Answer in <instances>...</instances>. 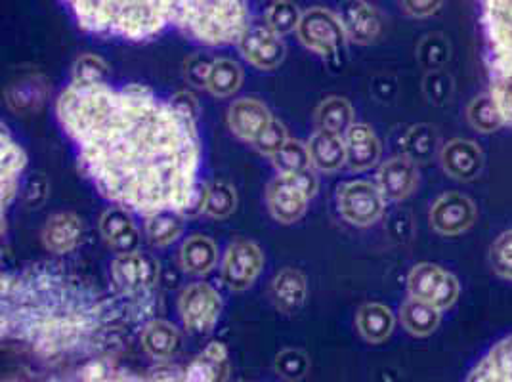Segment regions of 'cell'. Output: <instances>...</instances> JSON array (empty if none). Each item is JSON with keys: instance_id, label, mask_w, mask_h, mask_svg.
<instances>
[{"instance_id": "6da1fadb", "label": "cell", "mask_w": 512, "mask_h": 382, "mask_svg": "<svg viewBox=\"0 0 512 382\" xmlns=\"http://www.w3.org/2000/svg\"><path fill=\"white\" fill-rule=\"evenodd\" d=\"M58 119L100 193L130 213H184L199 172L195 119L159 100L148 86L71 83Z\"/></svg>"}, {"instance_id": "7a4b0ae2", "label": "cell", "mask_w": 512, "mask_h": 382, "mask_svg": "<svg viewBox=\"0 0 512 382\" xmlns=\"http://www.w3.org/2000/svg\"><path fill=\"white\" fill-rule=\"evenodd\" d=\"M56 268L43 264L2 277V329L31 340L46 354L75 346L100 314L98 297L81 279Z\"/></svg>"}, {"instance_id": "3957f363", "label": "cell", "mask_w": 512, "mask_h": 382, "mask_svg": "<svg viewBox=\"0 0 512 382\" xmlns=\"http://www.w3.org/2000/svg\"><path fill=\"white\" fill-rule=\"evenodd\" d=\"M79 25L94 35L146 41L178 20L188 0H64Z\"/></svg>"}, {"instance_id": "277c9868", "label": "cell", "mask_w": 512, "mask_h": 382, "mask_svg": "<svg viewBox=\"0 0 512 382\" xmlns=\"http://www.w3.org/2000/svg\"><path fill=\"white\" fill-rule=\"evenodd\" d=\"M490 94L512 125V0H478Z\"/></svg>"}, {"instance_id": "5b68a950", "label": "cell", "mask_w": 512, "mask_h": 382, "mask_svg": "<svg viewBox=\"0 0 512 382\" xmlns=\"http://www.w3.org/2000/svg\"><path fill=\"white\" fill-rule=\"evenodd\" d=\"M176 25L197 43L232 44L249 27L245 0H188Z\"/></svg>"}, {"instance_id": "8992f818", "label": "cell", "mask_w": 512, "mask_h": 382, "mask_svg": "<svg viewBox=\"0 0 512 382\" xmlns=\"http://www.w3.org/2000/svg\"><path fill=\"white\" fill-rule=\"evenodd\" d=\"M318 191V178L312 170L297 174H278L266 190V201L272 216L281 224H293L308 209V201Z\"/></svg>"}, {"instance_id": "52a82bcc", "label": "cell", "mask_w": 512, "mask_h": 382, "mask_svg": "<svg viewBox=\"0 0 512 382\" xmlns=\"http://www.w3.org/2000/svg\"><path fill=\"white\" fill-rule=\"evenodd\" d=\"M300 43L327 62H339L346 46V33L339 16L316 6L302 14L297 27Z\"/></svg>"}, {"instance_id": "ba28073f", "label": "cell", "mask_w": 512, "mask_h": 382, "mask_svg": "<svg viewBox=\"0 0 512 382\" xmlns=\"http://www.w3.org/2000/svg\"><path fill=\"white\" fill-rule=\"evenodd\" d=\"M407 291H409V297L427 302L430 306L438 308L440 312H444L457 302L461 285L457 277L448 270L430 262H423L409 272Z\"/></svg>"}, {"instance_id": "9c48e42d", "label": "cell", "mask_w": 512, "mask_h": 382, "mask_svg": "<svg viewBox=\"0 0 512 382\" xmlns=\"http://www.w3.org/2000/svg\"><path fill=\"white\" fill-rule=\"evenodd\" d=\"M178 310L184 325L190 331L209 333L220 318L222 298L209 283H192L182 291Z\"/></svg>"}, {"instance_id": "30bf717a", "label": "cell", "mask_w": 512, "mask_h": 382, "mask_svg": "<svg viewBox=\"0 0 512 382\" xmlns=\"http://www.w3.org/2000/svg\"><path fill=\"white\" fill-rule=\"evenodd\" d=\"M339 211L352 226H371L383 216V193L371 182H348L339 190Z\"/></svg>"}, {"instance_id": "8fae6325", "label": "cell", "mask_w": 512, "mask_h": 382, "mask_svg": "<svg viewBox=\"0 0 512 382\" xmlns=\"http://www.w3.org/2000/svg\"><path fill=\"white\" fill-rule=\"evenodd\" d=\"M111 276L125 295L142 298V295H148L157 283L159 264L148 253L132 251L113 260Z\"/></svg>"}, {"instance_id": "7c38bea8", "label": "cell", "mask_w": 512, "mask_h": 382, "mask_svg": "<svg viewBox=\"0 0 512 382\" xmlns=\"http://www.w3.org/2000/svg\"><path fill=\"white\" fill-rule=\"evenodd\" d=\"M264 266V255L253 241H234L222 260V279L232 291L249 289L260 276Z\"/></svg>"}, {"instance_id": "4fadbf2b", "label": "cell", "mask_w": 512, "mask_h": 382, "mask_svg": "<svg viewBox=\"0 0 512 382\" xmlns=\"http://www.w3.org/2000/svg\"><path fill=\"white\" fill-rule=\"evenodd\" d=\"M474 201L457 191L440 195L430 209V226L442 235H461L476 222Z\"/></svg>"}, {"instance_id": "5bb4252c", "label": "cell", "mask_w": 512, "mask_h": 382, "mask_svg": "<svg viewBox=\"0 0 512 382\" xmlns=\"http://www.w3.org/2000/svg\"><path fill=\"white\" fill-rule=\"evenodd\" d=\"M239 52L258 69H276L285 60V44L266 22L249 23L239 39Z\"/></svg>"}, {"instance_id": "9a60e30c", "label": "cell", "mask_w": 512, "mask_h": 382, "mask_svg": "<svg viewBox=\"0 0 512 382\" xmlns=\"http://www.w3.org/2000/svg\"><path fill=\"white\" fill-rule=\"evenodd\" d=\"M339 20L346 39L356 44L375 43L381 35V18L377 10L365 0H342Z\"/></svg>"}, {"instance_id": "2e32d148", "label": "cell", "mask_w": 512, "mask_h": 382, "mask_svg": "<svg viewBox=\"0 0 512 382\" xmlns=\"http://www.w3.org/2000/svg\"><path fill=\"white\" fill-rule=\"evenodd\" d=\"M440 163L453 180L472 182L484 170V153L476 142L455 138L440 151Z\"/></svg>"}, {"instance_id": "e0dca14e", "label": "cell", "mask_w": 512, "mask_h": 382, "mask_svg": "<svg viewBox=\"0 0 512 382\" xmlns=\"http://www.w3.org/2000/svg\"><path fill=\"white\" fill-rule=\"evenodd\" d=\"M377 180L384 199L402 201L409 197L419 184L417 163H413L406 155L392 157L381 165Z\"/></svg>"}, {"instance_id": "ac0fdd59", "label": "cell", "mask_w": 512, "mask_h": 382, "mask_svg": "<svg viewBox=\"0 0 512 382\" xmlns=\"http://www.w3.org/2000/svg\"><path fill=\"white\" fill-rule=\"evenodd\" d=\"M272 123V115L268 107L253 98H241L228 111V125L235 136L243 142H253Z\"/></svg>"}, {"instance_id": "d6986e66", "label": "cell", "mask_w": 512, "mask_h": 382, "mask_svg": "<svg viewBox=\"0 0 512 382\" xmlns=\"http://www.w3.org/2000/svg\"><path fill=\"white\" fill-rule=\"evenodd\" d=\"M346 165L352 170H367L381 159V142L371 127L354 123L344 134Z\"/></svg>"}, {"instance_id": "ffe728a7", "label": "cell", "mask_w": 512, "mask_h": 382, "mask_svg": "<svg viewBox=\"0 0 512 382\" xmlns=\"http://www.w3.org/2000/svg\"><path fill=\"white\" fill-rule=\"evenodd\" d=\"M0 159H2V186H0L2 201H0V205H2V213H4L18 193L20 176L27 165L25 151L12 140V136L8 134L4 125L0 132Z\"/></svg>"}, {"instance_id": "44dd1931", "label": "cell", "mask_w": 512, "mask_h": 382, "mask_svg": "<svg viewBox=\"0 0 512 382\" xmlns=\"http://www.w3.org/2000/svg\"><path fill=\"white\" fill-rule=\"evenodd\" d=\"M100 232L107 243L121 255L138 251L140 234L130 216V211L123 207H111L100 218Z\"/></svg>"}, {"instance_id": "7402d4cb", "label": "cell", "mask_w": 512, "mask_h": 382, "mask_svg": "<svg viewBox=\"0 0 512 382\" xmlns=\"http://www.w3.org/2000/svg\"><path fill=\"white\" fill-rule=\"evenodd\" d=\"M81 239H83V222L77 214H54L48 218L44 226L43 243L50 253L67 255L77 249Z\"/></svg>"}, {"instance_id": "603a6c76", "label": "cell", "mask_w": 512, "mask_h": 382, "mask_svg": "<svg viewBox=\"0 0 512 382\" xmlns=\"http://www.w3.org/2000/svg\"><path fill=\"white\" fill-rule=\"evenodd\" d=\"M467 382H512V335L499 340L472 367Z\"/></svg>"}, {"instance_id": "cb8c5ba5", "label": "cell", "mask_w": 512, "mask_h": 382, "mask_svg": "<svg viewBox=\"0 0 512 382\" xmlns=\"http://www.w3.org/2000/svg\"><path fill=\"white\" fill-rule=\"evenodd\" d=\"M308 151L312 167L321 172H335L346 165L344 136L337 132L318 128V132L308 142Z\"/></svg>"}, {"instance_id": "d4e9b609", "label": "cell", "mask_w": 512, "mask_h": 382, "mask_svg": "<svg viewBox=\"0 0 512 382\" xmlns=\"http://www.w3.org/2000/svg\"><path fill=\"white\" fill-rule=\"evenodd\" d=\"M306 277L295 268H285L272 283V298L283 314H295L299 312L306 300Z\"/></svg>"}, {"instance_id": "484cf974", "label": "cell", "mask_w": 512, "mask_h": 382, "mask_svg": "<svg viewBox=\"0 0 512 382\" xmlns=\"http://www.w3.org/2000/svg\"><path fill=\"white\" fill-rule=\"evenodd\" d=\"M218 260V251L213 239L205 235H192L180 249L182 268L193 276H205L213 270Z\"/></svg>"}, {"instance_id": "4316f807", "label": "cell", "mask_w": 512, "mask_h": 382, "mask_svg": "<svg viewBox=\"0 0 512 382\" xmlns=\"http://www.w3.org/2000/svg\"><path fill=\"white\" fill-rule=\"evenodd\" d=\"M394 323H396V319H394L392 310L379 302L365 304L356 316V325H358L363 339L369 340L373 344H379L388 339L392 335Z\"/></svg>"}, {"instance_id": "83f0119b", "label": "cell", "mask_w": 512, "mask_h": 382, "mask_svg": "<svg viewBox=\"0 0 512 382\" xmlns=\"http://www.w3.org/2000/svg\"><path fill=\"white\" fill-rule=\"evenodd\" d=\"M400 319L407 333L415 337H428L438 329L442 312L427 302L409 297L400 308Z\"/></svg>"}, {"instance_id": "f1b7e54d", "label": "cell", "mask_w": 512, "mask_h": 382, "mask_svg": "<svg viewBox=\"0 0 512 382\" xmlns=\"http://www.w3.org/2000/svg\"><path fill=\"white\" fill-rule=\"evenodd\" d=\"M142 344L153 358L167 360L180 346V333L171 323L157 319L146 325L142 333Z\"/></svg>"}, {"instance_id": "f546056e", "label": "cell", "mask_w": 512, "mask_h": 382, "mask_svg": "<svg viewBox=\"0 0 512 382\" xmlns=\"http://www.w3.org/2000/svg\"><path fill=\"white\" fill-rule=\"evenodd\" d=\"M402 146H404V155L413 163H428L438 151L440 136L436 128L430 125H415L407 130Z\"/></svg>"}, {"instance_id": "4dcf8cb0", "label": "cell", "mask_w": 512, "mask_h": 382, "mask_svg": "<svg viewBox=\"0 0 512 382\" xmlns=\"http://www.w3.org/2000/svg\"><path fill=\"white\" fill-rule=\"evenodd\" d=\"M316 125L321 130H331L337 134H346V130L354 125V109L348 100L331 96L321 102L316 111Z\"/></svg>"}, {"instance_id": "1f68e13d", "label": "cell", "mask_w": 512, "mask_h": 382, "mask_svg": "<svg viewBox=\"0 0 512 382\" xmlns=\"http://www.w3.org/2000/svg\"><path fill=\"white\" fill-rule=\"evenodd\" d=\"M467 119H469L470 127L482 134H491L497 132L499 128L505 127L507 121L501 115L499 107L495 104L493 96L490 92L476 96L469 107H467Z\"/></svg>"}, {"instance_id": "d6a6232c", "label": "cell", "mask_w": 512, "mask_h": 382, "mask_svg": "<svg viewBox=\"0 0 512 382\" xmlns=\"http://www.w3.org/2000/svg\"><path fill=\"white\" fill-rule=\"evenodd\" d=\"M184 214L178 211H161L146 218V234L157 247H167L184 232Z\"/></svg>"}, {"instance_id": "836d02e7", "label": "cell", "mask_w": 512, "mask_h": 382, "mask_svg": "<svg viewBox=\"0 0 512 382\" xmlns=\"http://www.w3.org/2000/svg\"><path fill=\"white\" fill-rule=\"evenodd\" d=\"M241 83L243 71L234 60H214L205 88L216 98H228L239 90Z\"/></svg>"}, {"instance_id": "e575fe53", "label": "cell", "mask_w": 512, "mask_h": 382, "mask_svg": "<svg viewBox=\"0 0 512 382\" xmlns=\"http://www.w3.org/2000/svg\"><path fill=\"white\" fill-rule=\"evenodd\" d=\"M272 163L279 174H297L310 169L312 161H310L308 144L289 138L287 144L272 157Z\"/></svg>"}, {"instance_id": "d590c367", "label": "cell", "mask_w": 512, "mask_h": 382, "mask_svg": "<svg viewBox=\"0 0 512 382\" xmlns=\"http://www.w3.org/2000/svg\"><path fill=\"white\" fill-rule=\"evenodd\" d=\"M451 48L448 39L440 33L427 35L417 46V60L427 71H440L449 62Z\"/></svg>"}, {"instance_id": "8d00e7d4", "label": "cell", "mask_w": 512, "mask_h": 382, "mask_svg": "<svg viewBox=\"0 0 512 382\" xmlns=\"http://www.w3.org/2000/svg\"><path fill=\"white\" fill-rule=\"evenodd\" d=\"M300 18H302V14H300L295 2L276 0V2L270 4L268 12H266V25L281 37V35H287L291 31H297Z\"/></svg>"}, {"instance_id": "74e56055", "label": "cell", "mask_w": 512, "mask_h": 382, "mask_svg": "<svg viewBox=\"0 0 512 382\" xmlns=\"http://www.w3.org/2000/svg\"><path fill=\"white\" fill-rule=\"evenodd\" d=\"M423 92H425L430 104L446 106V104H449V100L453 98V92H455L453 77L449 75L446 69L428 71L427 77L423 81Z\"/></svg>"}, {"instance_id": "f35d334b", "label": "cell", "mask_w": 512, "mask_h": 382, "mask_svg": "<svg viewBox=\"0 0 512 382\" xmlns=\"http://www.w3.org/2000/svg\"><path fill=\"white\" fill-rule=\"evenodd\" d=\"M237 205L235 190L226 182H214L209 186V199H207V211L205 213L213 218H226L234 213Z\"/></svg>"}, {"instance_id": "ab89813d", "label": "cell", "mask_w": 512, "mask_h": 382, "mask_svg": "<svg viewBox=\"0 0 512 382\" xmlns=\"http://www.w3.org/2000/svg\"><path fill=\"white\" fill-rule=\"evenodd\" d=\"M109 67L98 56L86 54L73 65V83H106Z\"/></svg>"}, {"instance_id": "60d3db41", "label": "cell", "mask_w": 512, "mask_h": 382, "mask_svg": "<svg viewBox=\"0 0 512 382\" xmlns=\"http://www.w3.org/2000/svg\"><path fill=\"white\" fill-rule=\"evenodd\" d=\"M490 264L497 276L512 281V230L499 235L491 245Z\"/></svg>"}, {"instance_id": "b9f144b4", "label": "cell", "mask_w": 512, "mask_h": 382, "mask_svg": "<svg viewBox=\"0 0 512 382\" xmlns=\"http://www.w3.org/2000/svg\"><path fill=\"white\" fill-rule=\"evenodd\" d=\"M287 140H289L287 128L283 127L276 119H272V123L268 125V128L260 134V138L256 140L255 146L260 153L274 157L279 149L287 144Z\"/></svg>"}, {"instance_id": "7bdbcfd3", "label": "cell", "mask_w": 512, "mask_h": 382, "mask_svg": "<svg viewBox=\"0 0 512 382\" xmlns=\"http://www.w3.org/2000/svg\"><path fill=\"white\" fill-rule=\"evenodd\" d=\"M46 195H48V182H46L44 174H41V172L31 174V178L27 180L25 190H23L25 205L31 207V209H39L46 201Z\"/></svg>"}, {"instance_id": "ee69618b", "label": "cell", "mask_w": 512, "mask_h": 382, "mask_svg": "<svg viewBox=\"0 0 512 382\" xmlns=\"http://www.w3.org/2000/svg\"><path fill=\"white\" fill-rule=\"evenodd\" d=\"M218 365H222V363H218L213 358H209L207 354H203L201 358H197L190 365L184 382H216Z\"/></svg>"}, {"instance_id": "f6af8a7d", "label": "cell", "mask_w": 512, "mask_h": 382, "mask_svg": "<svg viewBox=\"0 0 512 382\" xmlns=\"http://www.w3.org/2000/svg\"><path fill=\"white\" fill-rule=\"evenodd\" d=\"M186 79L195 86H207L213 62H209L203 54H195L186 62Z\"/></svg>"}, {"instance_id": "bcb514c9", "label": "cell", "mask_w": 512, "mask_h": 382, "mask_svg": "<svg viewBox=\"0 0 512 382\" xmlns=\"http://www.w3.org/2000/svg\"><path fill=\"white\" fill-rule=\"evenodd\" d=\"M444 0H402V6L413 18H428L442 8Z\"/></svg>"}, {"instance_id": "7dc6e473", "label": "cell", "mask_w": 512, "mask_h": 382, "mask_svg": "<svg viewBox=\"0 0 512 382\" xmlns=\"http://www.w3.org/2000/svg\"><path fill=\"white\" fill-rule=\"evenodd\" d=\"M171 104L176 109H180L182 113L190 115L192 119H197V115H199V102H197V98L193 96L192 92H188V90L176 92L171 98Z\"/></svg>"}, {"instance_id": "c3c4849f", "label": "cell", "mask_w": 512, "mask_h": 382, "mask_svg": "<svg viewBox=\"0 0 512 382\" xmlns=\"http://www.w3.org/2000/svg\"><path fill=\"white\" fill-rule=\"evenodd\" d=\"M207 199H209V186H201L197 184V188L193 191L192 199L184 211V216L193 218V216H199L201 213L207 211Z\"/></svg>"}, {"instance_id": "681fc988", "label": "cell", "mask_w": 512, "mask_h": 382, "mask_svg": "<svg viewBox=\"0 0 512 382\" xmlns=\"http://www.w3.org/2000/svg\"><path fill=\"white\" fill-rule=\"evenodd\" d=\"M205 354H207L209 358H213L214 361H218V363H224L226 358H228V350H226V346H224L222 342H211V344L207 346Z\"/></svg>"}]
</instances>
